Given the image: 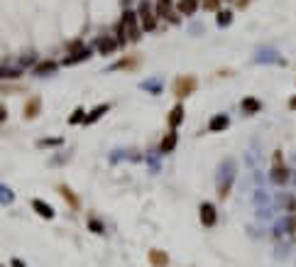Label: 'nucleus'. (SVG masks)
<instances>
[{
	"mask_svg": "<svg viewBox=\"0 0 296 267\" xmlns=\"http://www.w3.org/2000/svg\"><path fill=\"white\" fill-rule=\"evenodd\" d=\"M269 177H272L274 184H286V181H289V169H286L284 162H282V150H277L274 152V165H272Z\"/></svg>",
	"mask_w": 296,
	"mask_h": 267,
	"instance_id": "obj_3",
	"label": "nucleus"
},
{
	"mask_svg": "<svg viewBox=\"0 0 296 267\" xmlns=\"http://www.w3.org/2000/svg\"><path fill=\"white\" fill-rule=\"evenodd\" d=\"M174 147H176V133L172 130V133H169V135L164 137V140H162V152L166 155V152H172Z\"/></svg>",
	"mask_w": 296,
	"mask_h": 267,
	"instance_id": "obj_16",
	"label": "nucleus"
},
{
	"mask_svg": "<svg viewBox=\"0 0 296 267\" xmlns=\"http://www.w3.org/2000/svg\"><path fill=\"white\" fill-rule=\"evenodd\" d=\"M228 125H230V118L220 113V115H213V118H210L208 130L210 133H220V130H228Z\"/></svg>",
	"mask_w": 296,
	"mask_h": 267,
	"instance_id": "obj_8",
	"label": "nucleus"
},
{
	"mask_svg": "<svg viewBox=\"0 0 296 267\" xmlns=\"http://www.w3.org/2000/svg\"><path fill=\"white\" fill-rule=\"evenodd\" d=\"M179 12L181 15H194V12L198 10V0H179Z\"/></svg>",
	"mask_w": 296,
	"mask_h": 267,
	"instance_id": "obj_14",
	"label": "nucleus"
},
{
	"mask_svg": "<svg viewBox=\"0 0 296 267\" xmlns=\"http://www.w3.org/2000/svg\"><path fill=\"white\" fill-rule=\"evenodd\" d=\"M289 231H291V235L296 238V213L291 216V218H289Z\"/></svg>",
	"mask_w": 296,
	"mask_h": 267,
	"instance_id": "obj_25",
	"label": "nucleus"
},
{
	"mask_svg": "<svg viewBox=\"0 0 296 267\" xmlns=\"http://www.w3.org/2000/svg\"><path fill=\"white\" fill-rule=\"evenodd\" d=\"M242 111L245 113H257L260 111V100L257 98H245L242 100Z\"/></svg>",
	"mask_w": 296,
	"mask_h": 267,
	"instance_id": "obj_18",
	"label": "nucleus"
},
{
	"mask_svg": "<svg viewBox=\"0 0 296 267\" xmlns=\"http://www.w3.org/2000/svg\"><path fill=\"white\" fill-rule=\"evenodd\" d=\"M157 15L162 17V20H169V23H179V17L174 15V8H172V0H157Z\"/></svg>",
	"mask_w": 296,
	"mask_h": 267,
	"instance_id": "obj_5",
	"label": "nucleus"
},
{
	"mask_svg": "<svg viewBox=\"0 0 296 267\" xmlns=\"http://www.w3.org/2000/svg\"><path fill=\"white\" fill-rule=\"evenodd\" d=\"M59 191H61V196H64V199L69 201V203H71L74 209H78V199H76V194H74V191L69 189V187H59Z\"/></svg>",
	"mask_w": 296,
	"mask_h": 267,
	"instance_id": "obj_17",
	"label": "nucleus"
},
{
	"mask_svg": "<svg viewBox=\"0 0 296 267\" xmlns=\"http://www.w3.org/2000/svg\"><path fill=\"white\" fill-rule=\"evenodd\" d=\"M69 122H83V108H76V111H74V115L69 118Z\"/></svg>",
	"mask_w": 296,
	"mask_h": 267,
	"instance_id": "obj_23",
	"label": "nucleus"
},
{
	"mask_svg": "<svg viewBox=\"0 0 296 267\" xmlns=\"http://www.w3.org/2000/svg\"><path fill=\"white\" fill-rule=\"evenodd\" d=\"M166 120H169V128H172V130H174V128H179V125L184 122V106H181V103H176L174 108L169 111Z\"/></svg>",
	"mask_w": 296,
	"mask_h": 267,
	"instance_id": "obj_7",
	"label": "nucleus"
},
{
	"mask_svg": "<svg viewBox=\"0 0 296 267\" xmlns=\"http://www.w3.org/2000/svg\"><path fill=\"white\" fill-rule=\"evenodd\" d=\"M54 69H56L54 61H44V64L37 67V74H49V71H54Z\"/></svg>",
	"mask_w": 296,
	"mask_h": 267,
	"instance_id": "obj_20",
	"label": "nucleus"
},
{
	"mask_svg": "<svg viewBox=\"0 0 296 267\" xmlns=\"http://www.w3.org/2000/svg\"><path fill=\"white\" fill-rule=\"evenodd\" d=\"M5 118H8V108L0 103V122H5Z\"/></svg>",
	"mask_w": 296,
	"mask_h": 267,
	"instance_id": "obj_27",
	"label": "nucleus"
},
{
	"mask_svg": "<svg viewBox=\"0 0 296 267\" xmlns=\"http://www.w3.org/2000/svg\"><path fill=\"white\" fill-rule=\"evenodd\" d=\"M289 108H291V111H296V96L291 100H289Z\"/></svg>",
	"mask_w": 296,
	"mask_h": 267,
	"instance_id": "obj_29",
	"label": "nucleus"
},
{
	"mask_svg": "<svg viewBox=\"0 0 296 267\" xmlns=\"http://www.w3.org/2000/svg\"><path fill=\"white\" fill-rule=\"evenodd\" d=\"M88 56H91V49H88V47H81L78 52H71V54L66 56L64 64H69V67H71V64H81V61H86Z\"/></svg>",
	"mask_w": 296,
	"mask_h": 267,
	"instance_id": "obj_11",
	"label": "nucleus"
},
{
	"mask_svg": "<svg viewBox=\"0 0 296 267\" xmlns=\"http://www.w3.org/2000/svg\"><path fill=\"white\" fill-rule=\"evenodd\" d=\"M88 228H93L96 233H103V225H100L98 221H88Z\"/></svg>",
	"mask_w": 296,
	"mask_h": 267,
	"instance_id": "obj_24",
	"label": "nucleus"
},
{
	"mask_svg": "<svg viewBox=\"0 0 296 267\" xmlns=\"http://www.w3.org/2000/svg\"><path fill=\"white\" fill-rule=\"evenodd\" d=\"M284 206L286 209H296V199H284Z\"/></svg>",
	"mask_w": 296,
	"mask_h": 267,
	"instance_id": "obj_28",
	"label": "nucleus"
},
{
	"mask_svg": "<svg viewBox=\"0 0 296 267\" xmlns=\"http://www.w3.org/2000/svg\"><path fill=\"white\" fill-rule=\"evenodd\" d=\"M20 71L17 69H0V78H17Z\"/></svg>",
	"mask_w": 296,
	"mask_h": 267,
	"instance_id": "obj_21",
	"label": "nucleus"
},
{
	"mask_svg": "<svg viewBox=\"0 0 296 267\" xmlns=\"http://www.w3.org/2000/svg\"><path fill=\"white\" fill-rule=\"evenodd\" d=\"M49 145H61V137H54V140H44L42 147H49Z\"/></svg>",
	"mask_w": 296,
	"mask_h": 267,
	"instance_id": "obj_26",
	"label": "nucleus"
},
{
	"mask_svg": "<svg viewBox=\"0 0 296 267\" xmlns=\"http://www.w3.org/2000/svg\"><path fill=\"white\" fill-rule=\"evenodd\" d=\"M103 113H108V103H103V106H98V108H93V111H91L86 118H83V122H86V125H91V122L100 120V115H103Z\"/></svg>",
	"mask_w": 296,
	"mask_h": 267,
	"instance_id": "obj_15",
	"label": "nucleus"
},
{
	"mask_svg": "<svg viewBox=\"0 0 296 267\" xmlns=\"http://www.w3.org/2000/svg\"><path fill=\"white\" fill-rule=\"evenodd\" d=\"M196 89H198L196 76H179L174 84V96L176 98H188Z\"/></svg>",
	"mask_w": 296,
	"mask_h": 267,
	"instance_id": "obj_2",
	"label": "nucleus"
},
{
	"mask_svg": "<svg viewBox=\"0 0 296 267\" xmlns=\"http://www.w3.org/2000/svg\"><path fill=\"white\" fill-rule=\"evenodd\" d=\"M32 209L39 213L42 218H47V221H49V218H54V209H52L49 203H44L42 199H34V201H32Z\"/></svg>",
	"mask_w": 296,
	"mask_h": 267,
	"instance_id": "obj_13",
	"label": "nucleus"
},
{
	"mask_svg": "<svg viewBox=\"0 0 296 267\" xmlns=\"http://www.w3.org/2000/svg\"><path fill=\"white\" fill-rule=\"evenodd\" d=\"M203 8H206V10L218 12V8H220V0H203Z\"/></svg>",
	"mask_w": 296,
	"mask_h": 267,
	"instance_id": "obj_22",
	"label": "nucleus"
},
{
	"mask_svg": "<svg viewBox=\"0 0 296 267\" xmlns=\"http://www.w3.org/2000/svg\"><path fill=\"white\" fill-rule=\"evenodd\" d=\"M150 265L166 267L169 265V255H166L164 250H159V248H152V250H150Z\"/></svg>",
	"mask_w": 296,
	"mask_h": 267,
	"instance_id": "obj_9",
	"label": "nucleus"
},
{
	"mask_svg": "<svg viewBox=\"0 0 296 267\" xmlns=\"http://www.w3.org/2000/svg\"><path fill=\"white\" fill-rule=\"evenodd\" d=\"M39 111H42V100H39V98H30L27 103H25V118H27V120L37 118Z\"/></svg>",
	"mask_w": 296,
	"mask_h": 267,
	"instance_id": "obj_12",
	"label": "nucleus"
},
{
	"mask_svg": "<svg viewBox=\"0 0 296 267\" xmlns=\"http://www.w3.org/2000/svg\"><path fill=\"white\" fill-rule=\"evenodd\" d=\"M230 20H232V12L230 10H218V25H220V27L230 25Z\"/></svg>",
	"mask_w": 296,
	"mask_h": 267,
	"instance_id": "obj_19",
	"label": "nucleus"
},
{
	"mask_svg": "<svg viewBox=\"0 0 296 267\" xmlns=\"http://www.w3.org/2000/svg\"><path fill=\"white\" fill-rule=\"evenodd\" d=\"M198 213H201V223H203L206 228H210V225L216 223V218H218V213H216V206H213V203H208V201H203V203H201Z\"/></svg>",
	"mask_w": 296,
	"mask_h": 267,
	"instance_id": "obj_6",
	"label": "nucleus"
},
{
	"mask_svg": "<svg viewBox=\"0 0 296 267\" xmlns=\"http://www.w3.org/2000/svg\"><path fill=\"white\" fill-rule=\"evenodd\" d=\"M118 47H120V42H118V39H113V37H100V39H98V52H100V54H105V56L113 54Z\"/></svg>",
	"mask_w": 296,
	"mask_h": 267,
	"instance_id": "obj_10",
	"label": "nucleus"
},
{
	"mask_svg": "<svg viewBox=\"0 0 296 267\" xmlns=\"http://www.w3.org/2000/svg\"><path fill=\"white\" fill-rule=\"evenodd\" d=\"M137 17H140V27H142L144 32H152L154 27H157V12L147 5V3H142L140 5V10H137Z\"/></svg>",
	"mask_w": 296,
	"mask_h": 267,
	"instance_id": "obj_4",
	"label": "nucleus"
},
{
	"mask_svg": "<svg viewBox=\"0 0 296 267\" xmlns=\"http://www.w3.org/2000/svg\"><path fill=\"white\" fill-rule=\"evenodd\" d=\"M142 34V27H140V20H137V12L128 10L122 15V23L118 27V42L125 45V42H137Z\"/></svg>",
	"mask_w": 296,
	"mask_h": 267,
	"instance_id": "obj_1",
	"label": "nucleus"
}]
</instances>
